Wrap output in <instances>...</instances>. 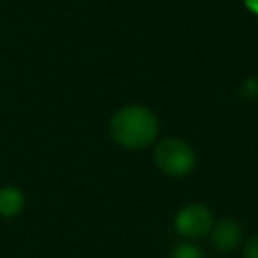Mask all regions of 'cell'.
<instances>
[{
	"label": "cell",
	"mask_w": 258,
	"mask_h": 258,
	"mask_svg": "<svg viewBox=\"0 0 258 258\" xmlns=\"http://www.w3.org/2000/svg\"><path fill=\"white\" fill-rule=\"evenodd\" d=\"M240 239H242V230L233 219H223L212 230V246L223 253L235 249Z\"/></svg>",
	"instance_id": "cell-4"
},
{
	"label": "cell",
	"mask_w": 258,
	"mask_h": 258,
	"mask_svg": "<svg viewBox=\"0 0 258 258\" xmlns=\"http://www.w3.org/2000/svg\"><path fill=\"white\" fill-rule=\"evenodd\" d=\"M172 258H204V254L193 244H180V246L175 247Z\"/></svg>",
	"instance_id": "cell-6"
},
{
	"label": "cell",
	"mask_w": 258,
	"mask_h": 258,
	"mask_svg": "<svg viewBox=\"0 0 258 258\" xmlns=\"http://www.w3.org/2000/svg\"><path fill=\"white\" fill-rule=\"evenodd\" d=\"M246 6L251 9V11L258 15V0H246Z\"/></svg>",
	"instance_id": "cell-9"
},
{
	"label": "cell",
	"mask_w": 258,
	"mask_h": 258,
	"mask_svg": "<svg viewBox=\"0 0 258 258\" xmlns=\"http://www.w3.org/2000/svg\"><path fill=\"white\" fill-rule=\"evenodd\" d=\"M240 94L244 97H256L258 96V80H247L240 87Z\"/></svg>",
	"instance_id": "cell-7"
},
{
	"label": "cell",
	"mask_w": 258,
	"mask_h": 258,
	"mask_svg": "<svg viewBox=\"0 0 258 258\" xmlns=\"http://www.w3.org/2000/svg\"><path fill=\"white\" fill-rule=\"evenodd\" d=\"M110 131L118 145L142 149L152 144L158 135V118L144 106H125L113 115Z\"/></svg>",
	"instance_id": "cell-1"
},
{
	"label": "cell",
	"mask_w": 258,
	"mask_h": 258,
	"mask_svg": "<svg viewBox=\"0 0 258 258\" xmlns=\"http://www.w3.org/2000/svg\"><path fill=\"white\" fill-rule=\"evenodd\" d=\"M23 209V195L16 187L0 189V214L13 218Z\"/></svg>",
	"instance_id": "cell-5"
},
{
	"label": "cell",
	"mask_w": 258,
	"mask_h": 258,
	"mask_svg": "<svg viewBox=\"0 0 258 258\" xmlns=\"http://www.w3.org/2000/svg\"><path fill=\"white\" fill-rule=\"evenodd\" d=\"M244 258H258V235L247 240L244 247Z\"/></svg>",
	"instance_id": "cell-8"
},
{
	"label": "cell",
	"mask_w": 258,
	"mask_h": 258,
	"mask_svg": "<svg viewBox=\"0 0 258 258\" xmlns=\"http://www.w3.org/2000/svg\"><path fill=\"white\" fill-rule=\"evenodd\" d=\"M175 228L180 235L197 239L212 228V214L202 204H191L184 207L175 218Z\"/></svg>",
	"instance_id": "cell-3"
},
{
	"label": "cell",
	"mask_w": 258,
	"mask_h": 258,
	"mask_svg": "<svg viewBox=\"0 0 258 258\" xmlns=\"http://www.w3.org/2000/svg\"><path fill=\"white\" fill-rule=\"evenodd\" d=\"M154 158L161 172L173 177L187 175L195 166L193 149L187 144H184L182 140H175V138L163 140L156 147Z\"/></svg>",
	"instance_id": "cell-2"
}]
</instances>
